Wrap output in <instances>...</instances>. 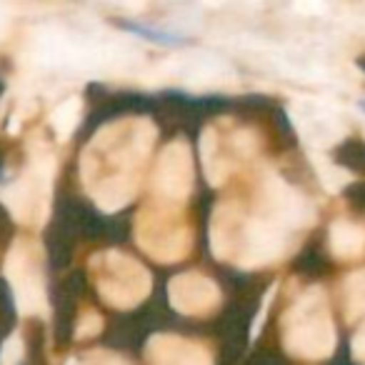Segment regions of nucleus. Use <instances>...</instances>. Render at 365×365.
Wrapping results in <instances>:
<instances>
[{"label": "nucleus", "mask_w": 365, "mask_h": 365, "mask_svg": "<svg viewBox=\"0 0 365 365\" xmlns=\"http://www.w3.org/2000/svg\"><path fill=\"white\" fill-rule=\"evenodd\" d=\"M283 345L303 360H323L335 350V328L320 288H310L285 313Z\"/></svg>", "instance_id": "nucleus-1"}, {"label": "nucleus", "mask_w": 365, "mask_h": 365, "mask_svg": "<svg viewBox=\"0 0 365 365\" xmlns=\"http://www.w3.org/2000/svg\"><path fill=\"white\" fill-rule=\"evenodd\" d=\"M98 293L115 308H133L150 293V273L138 260L123 253H103L93 258Z\"/></svg>", "instance_id": "nucleus-2"}, {"label": "nucleus", "mask_w": 365, "mask_h": 365, "mask_svg": "<svg viewBox=\"0 0 365 365\" xmlns=\"http://www.w3.org/2000/svg\"><path fill=\"white\" fill-rule=\"evenodd\" d=\"M135 235L138 245L160 263H175L190 248L188 228L180 220L170 218L165 213H155V210H145L138 218Z\"/></svg>", "instance_id": "nucleus-3"}, {"label": "nucleus", "mask_w": 365, "mask_h": 365, "mask_svg": "<svg viewBox=\"0 0 365 365\" xmlns=\"http://www.w3.org/2000/svg\"><path fill=\"white\" fill-rule=\"evenodd\" d=\"M6 275L23 315L46 313V285H43L41 265L26 243H16L11 248L6 258Z\"/></svg>", "instance_id": "nucleus-4"}, {"label": "nucleus", "mask_w": 365, "mask_h": 365, "mask_svg": "<svg viewBox=\"0 0 365 365\" xmlns=\"http://www.w3.org/2000/svg\"><path fill=\"white\" fill-rule=\"evenodd\" d=\"M263 193H265V200H263L265 220L280 225L283 230L303 228V225L313 223L315 213H313V208H310V203L298 190L290 188L283 178L268 173L263 182Z\"/></svg>", "instance_id": "nucleus-5"}, {"label": "nucleus", "mask_w": 365, "mask_h": 365, "mask_svg": "<svg viewBox=\"0 0 365 365\" xmlns=\"http://www.w3.org/2000/svg\"><path fill=\"white\" fill-rule=\"evenodd\" d=\"M193 188V163L190 148L182 140H173L163 150L155 170V190L165 200H182Z\"/></svg>", "instance_id": "nucleus-6"}, {"label": "nucleus", "mask_w": 365, "mask_h": 365, "mask_svg": "<svg viewBox=\"0 0 365 365\" xmlns=\"http://www.w3.org/2000/svg\"><path fill=\"white\" fill-rule=\"evenodd\" d=\"M168 298L178 313L205 315L220 303V290L200 273H182L168 283Z\"/></svg>", "instance_id": "nucleus-7"}, {"label": "nucleus", "mask_w": 365, "mask_h": 365, "mask_svg": "<svg viewBox=\"0 0 365 365\" xmlns=\"http://www.w3.org/2000/svg\"><path fill=\"white\" fill-rule=\"evenodd\" d=\"M145 358L150 365H213L203 345L178 335H153L145 345Z\"/></svg>", "instance_id": "nucleus-8"}, {"label": "nucleus", "mask_w": 365, "mask_h": 365, "mask_svg": "<svg viewBox=\"0 0 365 365\" xmlns=\"http://www.w3.org/2000/svg\"><path fill=\"white\" fill-rule=\"evenodd\" d=\"M328 245L335 258H358L365 250V225L345 218L335 220L330 225Z\"/></svg>", "instance_id": "nucleus-9"}, {"label": "nucleus", "mask_w": 365, "mask_h": 365, "mask_svg": "<svg viewBox=\"0 0 365 365\" xmlns=\"http://www.w3.org/2000/svg\"><path fill=\"white\" fill-rule=\"evenodd\" d=\"M81 113H83L81 98H68L66 103H61V106L53 110L51 125H53V130L58 133V138L66 140L68 135H73V130H76L78 123H81Z\"/></svg>", "instance_id": "nucleus-10"}, {"label": "nucleus", "mask_w": 365, "mask_h": 365, "mask_svg": "<svg viewBox=\"0 0 365 365\" xmlns=\"http://www.w3.org/2000/svg\"><path fill=\"white\" fill-rule=\"evenodd\" d=\"M345 313L350 320L365 313V270H358L345 280Z\"/></svg>", "instance_id": "nucleus-11"}, {"label": "nucleus", "mask_w": 365, "mask_h": 365, "mask_svg": "<svg viewBox=\"0 0 365 365\" xmlns=\"http://www.w3.org/2000/svg\"><path fill=\"white\" fill-rule=\"evenodd\" d=\"M315 170H318V175L323 178V185L328 190H340L345 185V182H350V175L345 170H340V168H335L333 163L323 160V158H315Z\"/></svg>", "instance_id": "nucleus-12"}, {"label": "nucleus", "mask_w": 365, "mask_h": 365, "mask_svg": "<svg viewBox=\"0 0 365 365\" xmlns=\"http://www.w3.org/2000/svg\"><path fill=\"white\" fill-rule=\"evenodd\" d=\"M26 355V343L21 333L8 335V340L0 345V365H18Z\"/></svg>", "instance_id": "nucleus-13"}, {"label": "nucleus", "mask_w": 365, "mask_h": 365, "mask_svg": "<svg viewBox=\"0 0 365 365\" xmlns=\"http://www.w3.org/2000/svg\"><path fill=\"white\" fill-rule=\"evenodd\" d=\"M101 328H103V320H101V315H96V313H86L81 318V323H78V330H76V338H91V335H98L101 333Z\"/></svg>", "instance_id": "nucleus-14"}, {"label": "nucleus", "mask_w": 365, "mask_h": 365, "mask_svg": "<svg viewBox=\"0 0 365 365\" xmlns=\"http://www.w3.org/2000/svg\"><path fill=\"white\" fill-rule=\"evenodd\" d=\"M353 358L358 360V363L365 365V325L358 330V335L353 338Z\"/></svg>", "instance_id": "nucleus-15"}, {"label": "nucleus", "mask_w": 365, "mask_h": 365, "mask_svg": "<svg viewBox=\"0 0 365 365\" xmlns=\"http://www.w3.org/2000/svg\"><path fill=\"white\" fill-rule=\"evenodd\" d=\"M103 365H130V363H125V360H120V358H110V360H106Z\"/></svg>", "instance_id": "nucleus-16"}, {"label": "nucleus", "mask_w": 365, "mask_h": 365, "mask_svg": "<svg viewBox=\"0 0 365 365\" xmlns=\"http://www.w3.org/2000/svg\"><path fill=\"white\" fill-rule=\"evenodd\" d=\"M363 110H365V101H363Z\"/></svg>", "instance_id": "nucleus-17"}]
</instances>
